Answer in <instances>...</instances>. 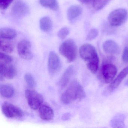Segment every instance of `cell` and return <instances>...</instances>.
Wrapping results in <instances>:
<instances>
[{"label":"cell","mask_w":128,"mask_h":128,"mask_svg":"<svg viewBox=\"0 0 128 128\" xmlns=\"http://www.w3.org/2000/svg\"><path fill=\"white\" fill-rule=\"evenodd\" d=\"M79 54L82 59L87 62L88 69L96 74L98 69L99 58L95 48L90 44H85L80 48Z\"/></svg>","instance_id":"1"},{"label":"cell","mask_w":128,"mask_h":128,"mask_svg":"<svg viewBox=\"0 0 128 128\" xmlns=\"http://www.w3.org/2000/svg\"><path fill=\"white\" fill-rule=\"evenodd\" d=\"M85 96L86 93L82 86L78 81L74 80L62 94L61 102L64 104H69L76 101H81Z\"/></svg>","instance_id":"2"},{"label":"cell","mask_w":128,"mask_h":128,"mask_svg":"<svg viewBox=\"0 0 128 128\" xmlns=\"http://www.w3.org/2000/svg\"><path fill=\"white\" fill-rule=\"evenodd\" d=\"M59 51L69 62L74 61L77 57V46L72 40H68L63 42L60 46Z\"/></svg>","instance_id":"3"},{"label":"cell","mask_w":128,"mask_h":128,"mask_svg":"<svg viewBox=\"0 0 128 128\" xmlns=\"http://www.w3.org/2000/svg\"><path fill=\"white\" fill-rule=\"evenodd\" d=\"M25 96L29 106L33 110L39 109L43 104V96L35 90H27L25 92Z\"/></svg>","instance_id":"4"},{"label":"cell","mask_w":128,"mask_h":128,"mask_svg":"<svg viewBox=\"0 0 128 128\" xmlns=\"http://www.w3.org/2000/svg\"><path fill=\"white\" fill-rule=\"evenodd\" d=\"M127 16V11L126 10L122 8L116 10L108 16V23L112 26H119L125 22Z\"/></svg>","instance_id":"5"},{"label":"cell","mask_w":128,"mask_h":128,"mask_svg":"<svg viewBox=\"0 0 128 128\" xmlns=\"http://www.w3.org/2000/svg\"><path fill=\"white\" fill-rule=\"evenodd\" d=\"M2 110L4 114L10 119L20 118L24 115V113L20 108L8 102L3 103Z\"/></svg>","instance_id":"6"},{"label":"cell","mask_w":128,"mask_h":128,"mask_svg":"<svg viewBox=\"0 0 128 128\" xmlns=\"http://www.w3.org/2000/svg\"><path fill=\"white\" fill-rule=\"evenodd\" d=\"M18 52L19 56L24 60H30L32 58V46L30 41L23 40L18 45Z\"/></svg>","instance_id":"7"},{"label":"cell","mask_w":128,"mask_h":128,"mask_svg":"<svg viewBox=\"0 0 128 128\" xmlns=\"http://www.w3.org/2000/svg\"><path fill=\"white\" fill-rule=\"evenodd\" d=\"M48 67L49 72L52 74L58 73L61 68V64L60 58L54 52H51L49 54Z\"/></svg>","instance_id":"8"},{"label":"cell","mask_w":128,"mask_h":128,"mask_svg":"<svg viewBox=\"0 0 128 128\" xmlns=\"http://www.w3.org/2000/svg\"><path fill=\"white\" fill-rule=\"evenodd\" d=\"M102 74L103 79L106 84L110 83L117 73V69L114 65L111 64H106L102 66Z\"/></svg>","instance_id":"9"},{"label":"cell","mask_w":128,"mask_h":128,"mask_svg":"<svg viewBox=\"0 0 128 128\" xmlns=\"http://www.w3.org/2000/svg\"><path fill=\"white\" fill-rule=\"evenodd\" d=\"M17 70L14 66L11 64L0 63V80L4 78L13 79L17 75Z\"/></svg>","instance_id":"10"},{"label":"cell","mask_w":128,"mask_h":128,"mask_svg":"<svg viewBox=\"0 0 128 128\" xmlns=\"http://www.w3.org/2000/svg\"><path fill=\"white\" fill-rule=\"evenodd\" d=\"M30 12V8L26 4L22 1L16 2L12 9V14L18 18L26 16Z\"/></svg>","instance_id":"11"},{"label":"cell","mask_w":128,"mask_h":128,"mask_svg":"<svg viewBox=\"0 0 128 128\" xmlns=\"http://www.w3.org/2000/svg\"><path fill=\"white\" fill-rule=\"evenodd\" d=\"M103 48L106 54L111 55H116L120 53V49L119 46L113 40L105 41L103 44Z\"/></svg>","instance_id":"12"},{"label":"cell","mask_w":128,"mask_h":128,"mask_svg":"<svg viewBox=\"0 0 128 128\" xmlns=\"http://www.w3.org/2000/svg\"><path fill=\"white\" fill-rule=\"evenodd\" d=\"M74 72V68L72 66H70L66 69L58 82V85L61 89H64L68 84Z\"/></svg>","instance_id":"13"},{"label":"cell","mask_w":128,"mask_h":128,"mask_svg":"<svg viewBox=\"0 0 128 128\" xmlns=\"http://www.w3.org/2000/svg\"><path fill=\"white\" fill-rule=\"evenodd\" d=\"M40 116L42 120L50 121L54 117V112L52 108L46 105L42 104L39 108Z\"/></svg>","instance_id":"14"},{"label":"cell","mask_w":128,"mask_h":128,"mask_svg":"<svg viewBox=\"0 0 128 128\" xmlns=\"http://www.w3.org/2000/svg\"><path fill=\"white\" fill-rule=\"evenodd\" d=\"M127 75H128V66L124 69L118 76L116 79L111 84L108 88L109 90L112 91L118 88Z\"/></svg>","instance_id":"15"},{"label":"cell","mask_w":128,"mask_h":128,"mask_svg":"<svg viewBox=\"0 0 128 128\" xmlns=\"http://www.w3.org/2000/svg\"><path fill=\"white\" fill-rule=\"evenodd\" d=\"M82 12V9L79 6H73L68 9L67 16L68 20L72 22L79 17Z\"/></svg>","instance_id":"16"},{"label":"cell","mask_w":128,"mask_h":128,"mask_svg":"<svg viewBox=\"0 0 128 128\" xmlns=\"http://www.w3.org/2000/svg\"><path fill=\"white\" fill-rule=\"evenodd\" d=\"M17 36V32L14 29L10 28H4L0 30V39L11 40L16 38Z\"/></svg>","instance_id":"17"},{"label":"cell","mask_w":128,"mask_h":128,"mask_svg":"<svg viewBox=\"0 0 128 128\" xmlns=\"http://www.w3.org/2000/svg\"><path fill=\"white\" fill-rule=\"evenodd\" d=\"M0 95L6 98H12L15 93V90L13 87L9 84H2L0 88Z\"/></svg>","instance_id":"18"},{"label":"cell","mask_w":128,"mask_h":128,"mask_svg":"<svg viewBox=\"0 0 128 128\" xmlns=\"http://www.w3.org/2000/svg\"><path fill=\"white\" fill-rule=\"evenodd\" d=\"M41 6L44 8L54 11L59 9V6L57 0H40Z\"/></svg>","instance_id":"19"},{"label":"cell","mask_w":128,"mask_h":128,"mask_svg":"<svg viewBox=\"0 0 128 128\" xmlns=\"http://www.w3.org/2000/svg\"><path fill=\"white\" fill-rule=\"evenodd\" d=\"M40 27L41 30L43 32H49L53 27L52 20L49 17L42 18L40 20Z\"/></svg>","instance_id":"20"},{"label":"cell","mask_w":128,"mask_h":128,"mask_svg":"<svg viewBox=\"0 0 128 128\" xmlns=\"http://www.w3.org/2000/svg\"><path fill=\"white\" fill-rule=\"evenodd\" d=\"M125 116L122 114H118L113 118L111 122V125L114 128H124Z\"/></svg>","instance_id":"21"},{"label":"cell","mask_w":128,"mask_h":128,"mask_svg":"<svg viewBox=\"0 0 128 128\" xmlns=\"http://www.w3.org/2000/svg\"><path fill=\"white\" fill-rule=\"evenodd\" d=\"M0 50L6 53H12L14 50V47L12 43L5 40H0Z\"/></svg>","instance_id":"22"},{"label":"cell","mask_w":128,"mask_h":128,"mask_svg":"<svg viewBox=\"0 0 128 128\" xmlns=\"http://www.w3.org/2000/svg\"><path fill=\"white\" fill-rule=\"evenodd\" d=\"M110 0H93V6L96 10L102 9Z\"/></svg>","instance_id":"23"},{"label":"cell","mask_w":128,"mask_h":128,"mask_svg":"<svg viewBox=\"0 0 128 128\" xmlns=\"http://www.w3.org/2000/svg\"><path fill=\"white\" fill-rule=\"evenodd\" d=\"M24 79L26 83L30 88H34L36 87V82L35 78L30 73H27L25 74Z\"/></svg>","instance_id":"24"},{"label":"cell","mask_w":128,"mask_h":128,"mask_svg":"<svg viewBox=\"0 0 128 128\" xmlns=\"http://www.w3.org/2000/svg\"><path fill=\"white\" fill-rule=\"evenodd\" d=\"M12 58L10 56L4 53L0 52V63L8 64H11L12 61Z\"/></svg>","instance_id":"25"},{"label":"cell","mask_w":128,"mask_h":128,"mask_svg":"<svg viewBox=\"0 0 128 128\" xmlns=\"http://www.w3.org/2000/svg\"><path fill=\"white\" fill-rule=\"evenodd\" d=\"M70 32V30L68 28H63L58 32V36L61 39H64L69 34Z\"/></svg>","instance_id":"26"},{"label":"cell","mask_w":128,"mask_h":128,"mask_svg":"<svg viewBox=\"0 0 128 128\" xmlns=\"http://www.w3.org/2000/svg\"><path fill=\"white\" fill-rule=\"evenodd\" d=\"M98 35V31L96 29H93L88 33L87 36V40L90 41L94 40L96 39Z\"/></svg>","instance_id":"27"},{"label":"cell","mask_w":128,"mask_h":128,"mask_svg":"<svg viewBox=\"0 0 128 128\" xmlns=\"http://www.w3.org/2000/svg\"><path fill=\"white\" fill-rule=\"evenodd\" d=\"M14 0H0V8L3 10L7 9L10 6Z\"/></svg>","instance_id":"28"},{"label":"cell","mask_w":128,"mask_h":128,"mask_svg":"<svg viewBox=\"0 0 128 128\" xmlns=\"http://www.w3.org/2000/svg\"><path fill=\"white\" fill-rule=\"evenodd\" d=\"M122 60L124 62L128 63V48L126 47L123 53Z\"/></svg>","instance_id":"29"},{"label":"cell","mask_w":128,"mask_h":128,"mask_svg":"<svg viewBox=\"0 0 128 128\" xmlns=\"http://www.w3.org/2000/svg\"><path fill=\"white\" fill-rule=\"evenodd\" d=\"M71 118V114L69 113H66L62 117V120H67Z\"/></svg>","instance_id":"30"},{"label":"cell","mask_w":128,"mask_h":128,"mask_svg":"<svg viewBox=\"0 0 128 128\" xmlns=\"http://www.w3.org/2000/svg\"><path fill=\"white\" fill-rule=\"evenodd\" d=\"M78 0L80 2L83 4H88L91 2L92 0Z\"/></svg>","instance_id":"31"},{"label":"cell","mask_w":128,"mask_h":128,"mask_svg":"<svg viewBox=\"0 0 128 128\" xmlns=\"http://www.w3.org/2000/svg\"><path fill=\"white\" fill-rule=\"evenodd\" d=\"M125 85L126 86H128V80H127L126 82V84H125Z\"/></svg>","instance_id":"32"}]
</instances>
